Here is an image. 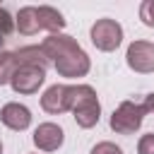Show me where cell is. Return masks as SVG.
I'll return each mask as SVG.
<instances>
[{
  "mask_svg": "<svg viewBox=\"0 0 154 154\" xmlns=\"http://www.w3.org/2000/svg\"><path fill=\"white\" fill-rule=\"evenodd\" d=\"M41 48L48 58V63H53L55 72L60 77H84L91 67L89 63V55L82 51V46L67 36V34H51L41 41Z\"/></svg>",
  "mask_w": 154,
  "mask_h": 154,
  "instance_id": "6da1fadb",
  "label": "cell"
},
{
  "mask_svg": "<svg viewBox=\"0 0 154 154\" xmlns=\"http://www.w3.org/2000/svg\"><path fill=\"white\" fill-rule=\"evenodd\" d=\"M147 113H154V94L123 101L111 116V130L118 135H132L140 130Z\"/></svg>",
  "mask_w": 154,
  "mask_h": 154,
  "instance_id": "7a4b0ae2",
  "label": "cell"
},
{
  "mask_svg": "<svg viewBox=\"0 0 154 154\" xmlns=\"http://www.w3.org/2000/svg\"><path fill=\"white\" fill-rule=\"evenodd\" d=\"M75 123L79 128H94L101 118V103L99 96L94 91V87L89 84H72V106H70Z\"/></svg>",
  "mask_w": 154,
  "mask_h": 154,
  "instance_id": "3957f363",
  "label": "cell"
},
{
  "mask_svg": "<svg viewBox=\"0 0 154 154\" xmlns=\"http://www.w3.org/2000/svg\"><path fill=\"white\" fill-rule=\"evenodd\" d=\"M89 36H91V43L99 51H106L108 53V51H116L120 46V41H123V26L116 19L103 17V19H96L94 22Z\"/></svg>",
  "mask_w": 154,
  "mask_h": 154,
  "instance_id": "277c9868",
  "label": "cell"
},
{
  "mask_svg": "<svg viewBox=\"0 0 154 154\" xmlns=\"http://www.w3.org/2000/svg\"><path fill=\"white\" fill-rule=\"evenodd\" d=\"M46 79V67H38V65H19L10 79V87L17 91V94H36L38 87L43 84Z\"/></svg>",
  "mask_w": 154,
  "mask_h": 154,
  "instance_id": "5b68a950",
  "label": "cell"
},
{
  "mask_svg": "<svg viewBox=\"0 0 154 154\" xmlns=\"http://www.w3.org/2000/svg\"><path fill=\"white\" fill-rule=\"evenodd\" d=\"M125 60H128V67L140 75L154 72V43L152 41H132L128 46Z\"/></svg>",
  "mask_w": 154,
  "mask_h": 154,
  "instance_id": "8992f818",
  "label": "cell"
},
{
  "mask_svg": "<svg viewBox=\"0 0 154 154\" xmlns=\"http://www.w3.org/2000/svg\"><path fill=\"white\" fill-rule=\"evenodd\" d=\"M72 106V84H53L41 96V108L51 116H60Z\"/></svg>",
  "mask_w": 154,
  "mask_h": 154,
  "instance_id": "52a82bcc",
  "label": "cell"
},
{
  "mask_svg": "<svg viewBox=\"0 0 154 154\" xmlns=\"http://www.w3.org/2000/svg\"><path fill=\"white\" fill-rule=\"evenodd\" d=\"M0 120H2V125H7L10 130L22 132V130H26V128L31 125V111H29L24 103L12 101V103H5V106H2Z\"/></svg>",
  "mask_w": 154,
  "mask_h": 154,
  "instance_id": "ba28073f",
  "label": "cell"
},
{
  "mask_svg": "<svg viewBox=\"0 0 154 154\" xmlns=\"http://www.w3.org/2000/svg\"><path fill=\"white\" fill-rule=\"evenodd\" d=\"M65 140V132L60 125L55 123H41L36 130H34V144L41 149V152H55Z\"/></svg>",
  "mask_w": 154,
  "mask_h": 154,
  "instance_id": "9c48e42d",
  "label": "cell"
},
{
  "mask_svg": "<svg viewBox=\"0 0 154 154\" xmlns=\"http://www.w3.org/2000/svg\"><path fill=\"white\" fill-rule=\"evenodd\" d=\"M14 22H17L19 34H24V36H34V34L41 31V22H38V10L36 7H22L17 12Z\"/></svg>",
  "mask_w": 154,
  "mask_h": 154,
  "instance_id": "30bf717a",
  "label": "cell"
},
{
  "mask_svg": "<svg viewBox=\"0 0 154 154\" xmlns=\"http://www.w3.org/2000/svg\"><path fill=\"white\" fill-rule=\"evenodd\" d=\"M36 10H38L41 29H46V31H51V34H60V29H65V19H63V14H60L55 7L41 5V7H36Z\"/></svg>",
  "mask_w": 154,
  "mask_h": 154,
  "instance_id": "8fae6325",
  "label": "cell"
},
{
  "mask_svg": "<svg viewBox=\"0 0 154 154\" xmlns=\"http://www.w3.org/2000/svg\"><path fill=\"white\" fill-rule=\"evenodd\" d=\"M14 58H17V65H38V67L48 65V58L41 46H24L14 51Z\"/></svg>",
  "mask_w": 154,
  "mask_h": 154,
  "instance_id": "7c38bea8",
  "label": "cell"
},
{
  "mask_svg": "<svg viewBox=\"0 0 154 154\" xmlns=\"http://www.w3.org/2000/svg\"><path fill=\"white\" fill-rule=\"evenodd\" d=\"M17 67L19 65H17L14 53H0V87L10 84V79H12V75H14Z\"/></svg>",
  "mask_w": 154,
  "mask_h": 154,
  "instance_id": "4fadbf2b",
  "label": "cell"
},
{
  "mask_svg": "<svg viewBox=\"0 0 154 154\" xmlns=\"http://www.w3.org/2000/svg\"><path fill=\"white\" fill-rule=\"evenodd\" d=\"M14 26H17V22L10 17V12H7L5 7H0V34H2V36H7V34H12V31H14Z\"/></svg>",
  "mask_w": 154,
  "mask_h": 154,
  "instance_id": "5bb4252c",
  "label": "cell"
},
{
  "mask_svg": "<svg viewBox=\"0 0 154 154\" xmlns=\"http://www.w3.org/2000/svg\"><path fill=\"white\" fill-rule=\"evenodd\" d=\"M140 19L147 26H154V0H144L140 5Z\"/></svg>",
  "mask_w": 154,
  "mask_h": 154,
  "instance_id": "9a60e30c",
  "label": "cell"
},
{
  "mask_svg": "<svg viewBox=\"0 0 154 154\" xmlns=\"http://www.w3.org/2000/svg\"><path fill=\"white\" fill-rule=\"evenodd\" d=\"M137 154H154V132H147L137 142Z\"/></svg>",
  "mask_w": 154,
  "mask_h": 154,
  "instance_id": "2e32d148",
  "label": "cell"
},
{
  "mask_svg": "<svg viewBox=\"0 0 154 154\" xmlns=\"http://www.w3.org/2000/svg\"><path fill=\"white\" fill-rule=\"evenodd\" d=\"M89 154H123V149L113 142H99L96 147H91Z\"/></svg>",
  "mask_w": 154,
  "mask_h": 154,
  "instance_id": "e0dca14e",
  "label": "cell"
},
{
  "mask_svg": "<svg viewBox=\"0 0 154 154\" xmlns=\"http://www.w3.org/2000/svg\"><path fill=\"white\" fill-rule=\"evenodd\" d=\"M2 43H5V36L0 34V53H2Z\"/></svg>",
  "mask_w": 154,
  "mask_h": 154,
  "instance_id": "ac0fdd59",
  "label": "cell"
},
{
  "mask_svg": "<svg viewBox=\"0 0 154 154\" xmlns=\"http://www.w3.org/2000/svg\"><path fill=\"white\" fill-rule=\"evenodd\" d=\"M0 154H2V142H0Z\"/></svg>",
  "mask_w": 154,
  "mask_h": 154,
  "instance_id": "d6986e66",
  "label": "cell"
}]
</instances>
